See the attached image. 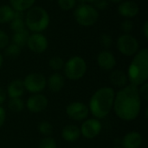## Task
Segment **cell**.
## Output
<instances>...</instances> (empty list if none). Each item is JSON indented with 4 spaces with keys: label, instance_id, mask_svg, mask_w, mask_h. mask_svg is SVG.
I'll return each mask as SVG.
<instances>
[{
    "label": "cell",
    "instance_id": "obj_29",
    "mask_svg": "<svg viewBox=\"0 0 148 148\" xmlns=\"http://www.w3.org/2000/svg\"><path fill=\"white\" fill-rule=\"evenodd\" d=\"M57 3L60 9H62V10L68 11V10H71L76 6L77 1L76 0H57Z\"/></svg>",
    "mask_w": 148,
    "mask_h": 148
},
{
    "label": "cell",
    "instance_id": "obj_12",
    "mask_svg": "<svg viewBox=\"0 0 148 148\" xmlns=\"http://www.w3.org/2000/svg\"><path fill=\"white\" fill-rule=\"evenodd\" d=\"M49 101L46 95L42 93L32 94L27 100L25 107L32 114H39L46 109Z\"/></svg>",
    "mask_w": 148,
    "mask_h": 148
},
{
    "label": "cell",
    "instance_id": "obj_19",
    "mask_svg": "<svg viewBox=\"0 0 148 148\" xmlns=\"http://www.w3.org/2000/svg\"><path fill=\"white\" fill-rule=\"evenodd\" d=\"M109 81L113 86H115L120 88L128 84V79L127 74L124 71L119 69L112 70V72L109 75Z\"/></svg>",
    "mask_w": 148,
    "mask_h": 148
},
{
    "label": "cell",
    "instance_id": "obj_27",
    "mask_svg": "<svg viewBox=\"0 0 148 148\" xmlns=\"http://www.w3.org/2000/svg\"><path fill=\"white\" fill-rule=\"evenodd\" d=\"M64 60L60 56H53L49 61V66L54 71H59L62 69L64 67Z\"/></svg>",
    "mask_w": 148,
    "mask_h": 148
},
{
    "label": "cell",
    "instance_id": "obj_15",
    "mask_svg": "<svg viewBox=\"0 0 148 148\" xmlns=\"http://www.w3.org/2000/svg\"><path fill=\"white\" fill-rule=\"evenodd\" d=\"M143 139L141 134L137 131H131L125 134L121 140L122 148H140Z\"/></svg>",
    "mask_w": 148,
    "mask_h": 148
},
{
    "label": "cell",
    "instance_id": "obj_28",
    "mask_svg": "<svg viewBox=\"0 0 148 148\" xmlns=\"http://www.w3.org/2000/svg\"><path fill=\"white\" fill-rule=\"evenodd\" d=\"M38 148H57V143L53 137L47 136L41 140Z\"/></svg>",
    "mask_w": 148,
    "mask_h": 148
},
{
    "label": "cell",
    "instance_id": "obj_36",
    "mask_svg": "<svg viewBox=\"0 0 148 148\" xmlns=\"http://www.w3.org/2000/svg\"><path fill=\"white\" fill-rule=\"evenodd\" d=\"M7 99V94H6V90L3 89L2 87H0V106H2Z\"/></svg>",
    "mask_w": 148,
    "mask_h": 148
},
{
    "label": "cell",
    "instance_id": "obj_5",
    "mask_svg": "<svg viewBox=\"0 0 148 148\" xmlns=\"http://www.w3.org/2000/svg\"><path fill=\"white\" fill-rule=\"evenodd\" d=\"M62 69L66 78L70 81H79L86 75L88 65L82 56H74L64 63Z\"/></svg>",
    "mask_w": 148,
    "mask_h": 148
},
{
    "label": "cell",
    "instance_id": "obj_42",
    "mask_svg": "<svg viewBox=\"0 0 148 148\" xmlns=\"http://www.w3.org/2000/svg\"><path fill=\"white\" fill-rule=\"evenodd\" d=\"M75 148H81V147H75Z\"/></svg>",
    "mask_w": 148,
    "mask_h": 148
},
{
    "label": "cell",
    "instance_id": "obj_22",
    "mask_svg": "<svg viewBox=\"0 0 148 148\" xmlns=\"http://www.w3.org/2000/svg\"><path fill=\"white\" fill-rule=\"evenodd\" d=\"M10 29L13 32L25 29V23H24V16L23 12L20 11H16L15 10V14L14 16L12 18V20L9 23Z\"/></svg>",
    "mask_w": 148,
    "mask_h": 148
},
{
    "label": "cell",
    "instance_id": "obj_4",
    "mask_svg": "<svg viewBox=\"0 0 148 148\" xmlns=\"http://www.w3.org/2000/svg\"><path fill=\"white\" fill-rule=\"evenodd\" d=\"M25 27L32 33H42L48 29L50 23L49 12L42 6H32L27 10L24 16Z\"/></svg>",
    "mask_w": 148,
    "mask_h": 148
},
{
    "label": "cell",
    "instance_id": "obj_25",
    "mask_svg": "<svg viewBox=\"0 0 148 148\" xmlns=\"http://www.w3.org/2000/svg\"><path fill=\"white\" fill-rule=\"evenodd\" d=\"M37 129H38L39 133L41 134H42L44 137L51 136V134L54 132V127H53L52 124L46 121H41L37 126Z\"/></svg>",
    "mask_w": 148,
    "mask_h": 148
},
{
    "label": "cell",
    "instance_id": "obj_34",
    "mask_svg": "<svg viewBox=\"0 0 148 148\" xmlns=\"http://www.w3.org/2000/svg\"><path fill=\"white\" fill-rule=\"evenodd\" d=\"M109 1L108 0H97L94 3V7L98 10H105L108 7Z\"/></svg>",
    "mask_w": 148,
    "mask_h": 148
},
{
    "label": "cell",
    "instance_id": "obj_18",
    "mask_svg": "<svg viewBox=\"0 0 148 148\" xmlns=\"http://www.w3.org/2000/svg\"><path fill=\"white\" fill-rule=\"evenodd\" d=\"M61 134H62V138L65 141H67L69 143L75 142L81 137L80 127L78 126L73 125V124L67 125L62 128Z\"/></svg>",
    "mask_w": 148,
    "mask_h": 148
},
{
    "label": "cell",
    "instance_id": "obj_17",
    "mask_svg": "<svg viewBox=\"0 0 148 148\" xmlns=\"http://www.w3.org/2000/svg\"><path fill=\"white\" fill-rule=\"evenodd\" d=\"M25 88L23 86V80L21 79H16L10 82L6 88V94L7 96L11 98H21L23 95L24 94Z\"/></svg>",
    "mask_w": 148,
    "mask_h": 148
},
{
    "label": "cell",
    "instance_id": "obj_10",
    "mask_svg": "<svg viewBox=\"0 0 148 148\" xmlns=\"http://www.w3.org/2000/svg\"><path fill=\"white\" fill-rule=\"evenodd\" d=\"M66 114L69 118L73 121H82L88 118L89 109L85 103L81 101H74L66 107Z\"/></svg>",
    "mask_w": 148,
    "mask_h": 148
},
{
    "label": "cell",
    "instance_id": "obj_26",
    "mask_svg": "<svg viewBox=\"0 0 148 148\" xmlns=\"http://www.w3.org/2000/svg\"><path fill=\"white\" fill-rule=\"evenodd\" d=\"M4 54L9 58H16L21 54V48L14 43L8 44V46L4 49Z\"/></svg>",
    "mask_w": 148,
    "mask_h": 148
},
{
    "label": "cell",
    "instance_id": "obj_35",
    "mask_svg": "<svg viewBox=\"0 0 148 148\" xmlns=\"http://www.w3.org/2000/svg\"><path fill=\"white\" fill-rule=\"evenodd\" d=\"M5 120H6V111L2 106H0V128L3 126Z\"/></svg>",
    "mask_w": 148,
    "mask_h": 148
},
{
    "label": "cell",
    "instance_id": "obj_38",
    "mask_svg": "<svg viewBox=\"0 0 148 148\" xmlns=\"http://www.w3.org/2000/svg\"><path fill=\"white\" fill-rule=\"evenodd\" d=\"M3 55L0 53V69L3 66Z\"/></svg>",
    "mask_w": 148,
    "mask_h": 148
},
{
    "label": "cell",
    "instance_id": "obj_8",
    "mask_svg": "<svg viewBox=\"0 0 148 148\" xmlns=\"http://www.w3.org/2000/svg\"><path fill=\"white\" fill-rule=\"evenodd\" d=\"M46 81L47 79L44 75L38 72H33L27 75L23 82L26 91L31 94H38L45 89Z\"/></svg>",
    "mask_w": 148,
    "mask_h": 148
},
{
    "label": "cell",
    "instance_id": "obj_40",
    "mask_svg": "<svg viewBox=\"0 0 148 148\" xmlns=\"http://www.w3.org/2000/svg\"><path fill=\"white\" fill-rule=\"evenodd\" d=\"M97 0H86V3H95Z\"/></svg>",
    "mask_w": 148,
    "mask_h": 148
},
{
    "label": "cell",
    "instance_id": "obj_16",
    "mask_svg": "<svg viewBox=\"0 0 148 148\" xmlns=\"http://www.w3.org/2000/svg\"><path fill=\"white\" fill-rule=\"evenodd\" d=\"M65 85V78L64 76L58 73H53L49 76V78L46 81V87L49 88V89L54 93L61 91Z\"/></svg>",
    "mask_w": 148,
    "mask_h": 148
},
{
    "label": "cell",
    "instance_id": "obj_20",
    "mask_svg": "<svg viewBox=\"0 0 148 148\" xmlns=\"http://www.w3.org/2000/svg\"><path fill=\"white\" fill-rule=\"evenodd\" d=\"M9 3L14 10L23 12L34 6L36 0H9Z\"/></svg>",
    "mask_w": 148,
    "mask_h": 148
},
{
    "label": "cell",
    "instance_id": "obj_23",
    "mask_svg": "<svg viewBox=\"0 0 148 148\" xmlns=\"http://www.w3.org/2000/svg\"><path fill=\"white\" fill-rule=\"evenodd\" d=\"M15 14V10L9 4L0 5V24L10 23Z\"/></svg>",
    "mask_w": 148,
    "mask_h": 148
},
{
    "label": "cell",
    "instance_id": "obj_1",
    "mask_svg": "<svg viewBox=\"0 0 148 148\" xmlns=\"http://www.w3.org/2000/svg\"><path fill=\"white\" fill-rule=\"evenodd\" d=\"M141 104L138 87L128 83L115 93L113 108L119 119L133 121L140 115Z\"/></svg>",
    "mask_w": 148,
    "mask_h": 148
},
{
    "label": "cell",
    "instance_id": "obj_21",
    "mask_svg": "<svg viewBox=\"0 0 148 148\" xmlns=\"http://www.w3.org/2000/svg\"><path fill=\"white\" fill-rule=\"evenodd\" d=\"M29 36V31L25 28L23 29L13 32L12 35V43L22 48L26 45L28 38Z\"/></svg>",
    "mask_w": 148,
    "mask_h": 148
},
{
    "label": "cell",
    "instance_id": "obj_31",
    "mask_svg": "<svg viewBox=\"0 0 148 148\" xmlns=\"http://www.w3.org/2000/svg\"><path fill=\"white\" fill-rule=\"evenodd\" d=\"M134 27V23L130 19H125L124 21H122V23H121V29L123 31L124 34H130V32L132 31Z\"/></svg>",
    "mask_w": 148,
    "mask_h": 148
},
{
    "label": "cell",
    "instance_id": "obj_39",
    "mask_svg": "<svg viewBox=\"0 0 148 148\" xmlns=\"http://www.w3.org/2000/svg\"><path fill=\"white\" fill-rule=\"evenodd\" d=\"M108 1H110V2H112V3H121L123 0H108Z\"/></svg>",
    "mask_w": 148,
    "mask_h": 148
},
{
    "label": "cell",
    "instance_id": "obj_14",
    "mask_svg": "<svg viewBox=\"0 0 148 148\" xmlns=\"http://www.w3.org/2000/svg\"><path fill=\"white\" fill-rule=\"evenodd\" d=\"M118 13L127 19L133 18L136 16L140 12V7L137 3L134 1L127 0V1H122L120 3L118 8H117Z\"/></svg>",
    "mask_w": 148,
    "mask_h": 148
},
{
    "label": "cell",
    "instance_id": "obj_6",
    "mask_svg": "<svg viewBox=\"0 0 148 148\" xmlns=\"http://www.w3.org/2000/svg\"><path fill=\"white\" fill-rule=\"evenodd\" d=\"M76 23L83 27H90L96 23L99 18L98 10L89 3L79 4L74 12Z\"/></svg>",
    "mask_w": 148,
    "mask_h": 148
},
{
    "label": "cell",
    "instance_id": "obj_43",
    "mask_svg": "<svg viewBox=\"0 0 148 148\" xmlns=\"http://www.w3.org/2000/svg\"><path fill=\"white\" fill-rule=\"evenodd\" d=\"M51 1H53V0H51Z\"/></svg>",
    "mask_w": 148,
    "mask_h": 148
},
{
    "label": "cell",
    "instance_id": "obj_33",
    "mask_svg": "<svg viewBox=\"0 0 148 148\" xmlns=\"http://www.w3.org/2000/svg\"><path fill=\"white\" fill-rule=\"evenodd\" d=\"M138 90H139V94L141 98V100H144L146 101H148V83L146 82L142 85H140V87H138Z\"/></svg>",
    "mask_w": 148,
    "mask_h": 148
},
{
    "label": "cell",
    "instance_id": "obj_13",
    "mask_svg": "<svg viewBox=\"0 0 148 148\" xmlns=\"http://www.w3.org/2000/svg\"><path fill=\"white\" fill-rule=\"evenodd\" d=\"M96 62L98 66L105 71H112L117 63L114 55L108 49H104L98 54Z\"/></svg>",
    "mask_w": 148,
    "mask_h": 148
},
{
    "label": "cell",
    "instance_id": "obj_30",
    "mask_svg": "<svg viewBox=\"0 0 148 148\" xmlns=\"http://www.w3.org/2000/svg\"><path fill=\"white\" fill-rule=\"evenodd\" d=\"M100 40H101V45L106 48V49H108L111 47L112 43H113V38L112 36L109 35V34H107V33H102L101 37H100Z\"/></svg>",
    "mask_w": 148,
    "mask_h": 148
},
{
    "label": "cell",
    "instance_id": "obj_32",
    "mask_svg": "<svg viewBox=\"0 0 148 148\" xmlns=\"http://www.w3.org/2000/svg\"><path fill=\"white\" fill-rule=\"evenodd\" d=\"M8 44H10V37L8 34L4 30L0 29V49H5Z\"/></svg>",
    "mask_w": 148,
    "mask_h": 148
},
{
    "label": "cell",
    "instance_id": "obj_2",
    "mask_svg": "<svg viewBox=\"0 0 148 148\" xmlns=\"http://www.w3.org/2000/svg\"><path fill=\"white\" fill-rule=\"evenodd\" d=\"M115 91L111 87H101L91 96L88 102L89 113L98 120L106 118L113 109Z\"/></svg>",
    "mask_w": 148,
    "mask_h": 148
},
{
    "label": "cell",
    "instance_id": "obj_7",
    "mask_svg": "<svg viewBox=\"0 0 148 148\" xmlns=\"http://www.w3.org/2000/svg\"><path fill=\"white\" fill-rule=\"evenodd\" d=\"M117 49L125 56H134L140 49L138 40L131 34L121 35L116 42Z\"/></svg>",
    "mask_w": 148,
    "mask_h": 148
},
{
    "label": "cell",
    "instance_id": "obj_11",
    "mask_svg": "<svg viewBox=\"0 0 148 148\" xmlns=\"http://www.w3.org/2000/svg\"><path fill=\"white\" fill-rule=\"evenodd\" d=\"M27 47L30 51L36 54H42L45 52L49 47L47 37L42 33H31L28 38Z\"/></svg>",
    "mask_w": 148,
    "mask_h": 148
},
{
    "label": "cell",
    "instance_id": "obj_3",
    "mask_svg": "<svg viewBox=\"0 0 148 148\" xmlns=\"http://www.w3.org/2000/svg\"><path fill=\"white\" fill-rule=\"evenodd\" d=\"M127 79L129 83L140 87L147 82L148 80V49L143 48L134 56L128 69Z\"/></svg>",
    "mask_w": 148,
    "mask_h": 148
},
{
    "label": "cell",
    "instance_id": "obj_37",
    "mask_svg": "<svg viewBox=\"0 0 148 148\" xmlns=\"http://www.w3.org/2000/svg\"><path fill=\"white\" fill-rule=\"evenodd\" d=\"M142 32L146 39H148V21H146L142 27Z\"/></svg>",
    "mask_w": 148,
    "mask_h": 148
},
{
    "label": "cell",
    "instance_id": "obj_9",
    "mask_svg": "<svg viewBox=\"0 0 148 148\" xmlns=\"http://www.w3.org/2000/svg\"><path fill=\"white\" fill-rule=\"evenodd\" d=\"M102 130V124L100 120L95 118L86 119L81 125L80 131L81 136L88 140H92L96 138Z\"/></svg>",
    "mask_w": 148,
    "mask_h": 148
},
{
    "label": "cell",
    "instance_id": "obj_41",
    "mask_svg": "<svg viewBox=\"0 0 148 148\" xmlns=\"http://www.w3.org/2000/svg\"><path fill=\"white\" fill-rule=\"evenodd\" d=\"M113 148H122V147H114Z\"/></svg>",
    "mask_w": 148,
    "mask_h": 148
},
{
    "label": "cell",
    "instance_id": "obj_24",
    "mask_svg": "<svg viewBox=\"0 0 148 148\" xmlns=\"http://www.w3.org/2000/svg\"><path fill=\"white\" fill-rule=\"evenodd\" d=\"M8 108L14 113H20L24 109L25 104L21 98H11L9 100Z\"/></svg>",
    "mask_w": 148,
    "mask_h": 148
}]
</instances>
